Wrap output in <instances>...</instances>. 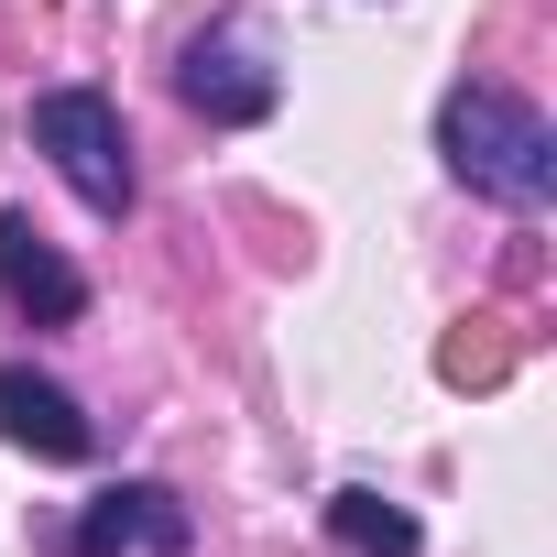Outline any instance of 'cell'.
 <instances>
[{
	"label": "cell",
	"mask_w": 557,
	"mask_h": 557,
	"mask_svg": "<svg viewBox=\"0 0 557 557\" xmlns=\"http://www.w3.org/2000/svg\"><path fill=\"white\" fill-rule=\"evenodd\" d=\"M437 153H448V175H459L470 197H492V208H524V219H535V208L557 197V132H546V110L513 99V88H492V77H459V88H448Z\"/></svg>",
	"instance_id": "6da1fadb"
},
{
	"label": "cell",
	"mask_w": 557,
	"mask_h": 557,
	"mask_svg": "<svg viewBox=\"0 0 557 557\" xmlns=\"http://www.w3.org/2000/svg\"><path fill=\"white\" fill-rule=\"evenodd\" d=\"M34 153L99 208V219H132V197H143V175H132V132H121V99H99V88H45L34 99Z\"/></svg>",
	"instance_id": "7a4b0ae2"
},
{
	"label": "cell",
	"mask_w": 557,
	"mask_h": 557,
	"mask_svg": "<svg viewBox=\"0 0 557 557\" xmlns=\"http://www.w3.org/2000/svg\"><path fill=\"white\" fill-rule=\"evenodd\" d=\"M175 99H186L197 121H219V132H251V121H273L285 77L262 66L251 23H208V34H186V55H175Z\"/></svg>",
	"instance_id": "3957f363"
},
{
	"label": "cell",
	"mask_w": 557,
	"mask_h": 557,
	"mask_svg": "<svg viewBox=\"0 0 557 557\" xmlns=\"http://www.w3.org/2000/svg\"><path fill=\"white\" fill-rule=\"evenodd\" d=\"M132 546H153V557H186V546H197V513H186L164 481H110V492L77 513L66 557H132Z\"/></svg>",
	"instance_id": "277c9868"
},
{
	"label": "cell",
	"mask_w": 557,
	"mask_h": 557,
	"mask_svg": "<svg viewBox=\"0 0 557 557\" xmlns=\"http://www.w3.org/2000/svg\"><path fill=\"white\" fill-rule=\"evenodd\" d=\"M0 437H12L23 459H45V470H77V459L99 448L88 405H77L55 372H34V361H0Z\"/></svg>",
	"instance_id": "5b68a950"
},
{
	"label": "cell",
	"mask_w": 557,
	"mask_h": 557,
	"mask_svg": "<svg viewBox=\"0 0 557 557\" xmlns=\"http://www.w3.org/2000/svg\"><path fill=\"white\" fill-rule=\"evenodd\" d=\"M0 296H12L34 329H77V318H88V273H77L23 208H0Z\"/></svg>",
	"instance_id": "8992f818"
},
{
	"label": "cell",
	"mask_w": 557,
	"mask_h": 557,
	"mask_svg": "<svg viewBox=\"0 0 557 557\" xmlns=\"http://www.w3.org/2000/svg\"><path fill=\"white\" fill-rule=\"evenodd\" d=\"M329 535H339L350 557H416V546H426V535H416V513H405V503H383V492H361V481H350V492H329Z\"/></svg>",
	"instance_id": "52a82bcc"
}]
</instances>
